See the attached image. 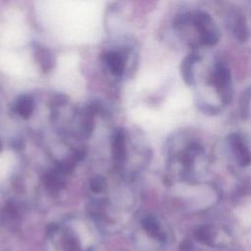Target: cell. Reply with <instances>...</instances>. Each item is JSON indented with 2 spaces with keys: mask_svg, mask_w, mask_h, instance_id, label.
Masks as SVG:
<instances>
[{
  "mask_svg": "<svg viewBox=\"0 0 251 251\" xmlns=\"http://www.w3.org/2000/svg\"><path fill=\"white\" fill-rule=\"evenodd\" d=\"M103 187V180L101 178H95L91 183V188L94 191H99Z\"/></svg>",
  "mask_w": 251,
  "mask_h": 251,
  "instance_id": "cell-9",
  "label": "cell"
},
{
  "mask_svg": "<svg viewBox=\"0 0 251 251\" xmlns=\"http://www.w3.org/2000/svg\"><path fill=\"white\" fill-rule=\"evenodd\" d=\"M194 63V58L193 57H188L186 59V61L182 64V75L184 76V78L190 82V80L192 79V71H191V67Z\"/></svg>",
  "mask_w": 251,
  "mask_h": 251,
  "instance_id": "cell-7",
  "label": "cell"
},
{
  "mask_svg": "<svg viewBox=\"0 0 251 251\" xmlns=\"http://www.w3.org/2000/svg\"><path fill=\"white\" fill-rule=\"evenodd\" d=\"M126 153L125 138L121 132H118L113 138V154L118 160L123 159Z\"/></svg>",
  "mask_w": 251,
  "mask_h": 251,
  "instance_id": "cell-3",
  "label": "cell"
},
{
  "mask_svg": "<svg viewBox=\"0 0 251 251\" xmlns=\"http://www.w3.org/2000/svg\"><path fill=\"white\" fill-rule=\"evenodd\" d=\"M215 82L218 86H225L229 79V73L224 66H219L215 73Z\"/></svg>",
  "mask_w": 251,
  "mask_h": 251,
  "instance_id": "cell-5",
  "label": "cell"
},
{
  "mask_svg": "<svg viewBox=\"0 0 251 251\" xmlns=\"http://www.w3.org/2000/svg\"><path fill=\"white\" fill-rule=\"evenodd\" d=\"M103 59L114 75H122L125 68V62H126L124 55L115 51H110L104 55Z\"/></svg>",
  "mask_w": 251,
  "mask_h": 251,
  "instance_id": "cell-1",
  "label": "cell"
},
{
  "mask_svg": "<svg viewBox=\"0 0 251 251\" xmlns=\"http://www.w3.org/2000/svg\"><path fill=\"white\" fill-rule=\"evenodd\" d=\"M34 55H35L36 60L39 63V65L41 66L42 70L49 71L50 69H52L54 67L55 59L49 50L42 48V47H37L35 49Z\"/></svg>",
  "mask_w": 251,
  "mask_h": 251,
  "instance_id": "cell-2",
  "label": "cell"
},
{
  "mask_svg": "<svg viewBox=\"0 0 251 251\" xmlns=\"http://www.w3.org/2000/svg\"><path fill=\"white\" fill-rule=\"evenodd\" d=\"M144 227L146 228V230L150 233H152L153 235H157L159 233V226L158 223L152 219V218H148L144 221Z\"/></svg>",
  "mask_w": 251,
  "mask_h": 251,
  "instance_id": "cell-8",
  "label": "cell"
},
{
  "mask_svg": "<svg viewBox=\"0 0 251 251\" xmlns=\"http://www.w3.org/2000/svg\"><path fill=\"white\" fill-rule=\"evenodd\" d=\"M18 112L23 116V117H28L33 110V102L31 98L27 96L22 97L17 105Z\"/></svg>",
  "mask_w": 251,
  "mask_h": 251,
  "instance_id": "cell-4",
  "label": "cell"
},
{
  "mask_svg": "<svg viewBox=\"0 0 251 251\" xmlns=\"http://www.w3.org/2000/svg\"><path fill=\"white\" fill-rule=\"evenodd\" d=\"M233 30H234L235 36H236L239 40H245V39L248 37L247 28H246V25H245L244 21H243L242 18H238V19L235 21Z\"/></svg>",
  "mask_w": 251,
  "mask_h": 251,
  "instance_id": "cell-6",
  "label": "cell"
}]
</instances>
